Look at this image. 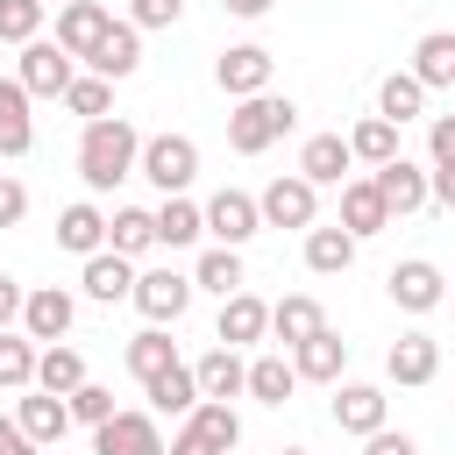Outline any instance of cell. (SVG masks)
<instances>
[{
    "mask_svg": "<svg viewBox=\"0 0 455 455\" xmlns=\"http://www.w3.org/2000/svg\"><path fill=\"white\" fill-rule=\"evenodd\" d=\"M78 320V299L64 284H43V291H21V334L28 341H64Z\"/></svg>",
    "mask_w": 455,
    "mask_h": 455,
    "instance_id": "12",
    "label": "cell"
},
{
    "mask_svg": "<svg viewBox=\"0 0 455 455\" xmlns=\"http://www.w3.org/2000/svg\"><path fill=\"white\" fill-rule=\"evenodd\" d=\"M14 320H21V284L0 270V327H14Z\"/></svg>",
    "mask_w": 455,
    "mask_h": 455,
    "instance_id": "49",
    "label": "cell"
},
{
    "mask_svg": "<svg viewBox=\"0 0 455 455\" xmlns=\"http://www.w3.org/2000/svg\"><path fill=\"white\" fill-rule=\"evenodd\" d=\"M291 370H299L306 384H334V377L348 370V341H341L334 327H320V334L291 341Z\"/></svg>",
    "mask_w": 455,
    "mask_h": 455,
    "instance_id": "15",
    "label": "cell"
},
{
    "mask_svg": "<svg viewBox=\"0 0 455 455\" xmlns=\"http://www.w3.org/2000/svg\"><path fill=\"white\" fill-rule=\"evenodd\" d=\"M21 220H28V185L0 171V228H21Z\"/></svg>",
    "mask_w": 455,
    "mask_h": 455,
    "instance_id": "44",
    "label": "cell"
},
{
    "mask_svg": "<svg viewBox=\"0 0 455 455\" xmlns=\"http://www.w3.org/2000/svg\"><path fill=\"white\" fill-rule=\"evenodd\" d=\"M135 149H142L135 121H121V114L85 121V135H78V178H85V192H114L121 178H135Z\"/></svg>",
    "mask_w": 455,
    "mask_h": 455,
    "instance_id": "1",
    "label": "cell"
},
{
    "mask_svg": "<svg viewBox=\"0 0 455 455\" xmlns=\"http://www.w3.org/2000/svg\"><path fill=\"white\" fill-rule=\"evenodd\" d=\"M334 228H348L355 242H370V235L391 228V213H384V199H377L370 178H341V220H334Z\"/></svg>",
    "mask_w": 455,
    "mask_h": 455,
    "instance_id": "18",
    "label": "cell"
},
{
    "mask_svg": "<svg viewBox=\"0 0 455 455\" xmlns=\"http://www.w3.org/2000/svg\"><path fill=\"white\" fill-rule=\"evenodd\" d=\"M57 100H64L78 121H100V114H114V78H92V71H85V78H71Z\"/></svg>",
    "mask_w": 455,
    "mask_h": 455,
    "instance_id": "40",
    "label": "cell"
},
{
    "mask_svg": "<svg viewBox=\"0 0 455 455\" xmlns=\"http://www.w3.org/2000/svg\"><path fill=\"white\" fill-rule=\"evenodd\" d=\"M291 121H299L291 100H277V92H249V100H235V114H228V149H235V156H263L270 142L291 135Z\"/></svg>",
    "mask_w": 455,
    "mask_h": 455,
    "instance_id": "2",
    "label": "cell"
},
{
    "mask_svg": "<svg viewBox=\"0 0 455 455\" xmlns=\"http://www.w3.org/2000/svg\"><path fill=\"white\" fill-rule=\"evenodd\" d=\"M192 291H213V299L242 291V249H206L199 270H192Z\"/></svg>",
    "mask_w": 455,
    "mask_h": 455,
    "instance_id": "37",
    "label": "cell"
},
{
    "mask_svg": "<svg viewBox=\"0 0 455 455\" xmlns=\"http://www.w3.org/2000/svg\"><path fill=\"white\" fill-rule=\"evenodd\" d=\"M107 21H114V14H107L100 0H64V7H57V50L85 57V50L107 36Z\"/></svg>",
    "mask_w": 455,
    "mask_h": 455,
    "instance_id": "21",
    "label": "cell"
},
{
    "mask_svg": "<svg viewBox=\"0 0 455 455\" xmlns=\"http://www.w3.org/2000/svg\"><path fill=\"white\" fill-rule=\"evenodd\" d=\"M348 164H355V156H348L341 135H306V149H299V178H306L313 192H320V185H341Z\"/></svg>",
    "mask_w": 455,
    "mask_h": 455,
    "instance_id": "22",
    "label": "cell"
},
{
    "mask_svg": "<svg viewBox=\"0 0 455 455\" xmlns=\"http://www.w3.org/2000/svg\"><path fill=\"white\" fill-rule=\"evenodd\" d=\"M149 412H192L199 405V384H192V363H171V370H156L149 384Z\"/></svg>",
    "mask_w": 455,
    "mask_h": 455,
    "instance_id": "34",
    "label": "cell"
},
{
    "mask_svg": "<svg viewBox=\"0 0 455 455\" xmlns=\"http://www.w3.org/2000/svg\"><path fill=\"white\" fill-rule=\"evenodd\" d=\"M149 220H156V249H192V242L206 235V228H199V206H192L185 192H164V206H156Z\"/></svg>",
    "mask_w": 455,
    "mask_h": 455,
    "instance_id": "29",
    "label": "cell"
},
{
    "mask_svg": "<svg viewBox=\"0 0 455 455\" xmlns=\"http://www.w3.org/2000/svg\"><path fill=\"white\" fill-rule=\"evenodd\" d=\"M363 455H419V441H412V434L377 427V434H363Z\"/></svg>",
    "mask_w": 455,
    "mask_h": 455,
    "instance_id": "46",
    "label": "cell"
},
{
    "mask_svg": "<svg viewBox=\"0 0 455 455\" xmlns=\"http://www.w3.org/2000/svg\"><path fill=\"white\" fill-rule=\"evenodd\" d=\"M213 334H220L228 348H249V341H263V334H270V306H263L256 291H228V299H220Z\"/></svg>",
    "mask_w": 455,
    "mask_h": 455,
    "instance_id": "14",
    "label": "cell"
},
{
    "mask_svg": "<svg viewBox=\"0 0 455 455\" xmlns=\"http://www.w3.org/2000/svg\"><path fill=\"white\" fill-rule=\"evenodd\" d=\"M14 427H21L36 448H50V441H64V434H71V405H64L57 391H36V384H28V398L14 405Z\"/></svg>",
    "mask_w": 455,
    "mask_h": 455,
    "instance_id": "17",
    "label": "cell"
},
{
    "mask_svg": "<svg viewBox=\"0 0 455 455\" xmlns=\"http://www.w3.org/2000/svg\"><path fill=\"white\" fill-rule=\"evenodd\" d=\"M28 384L64 398V391H78V384H85V355H78L71 341H43V348H36V377H28Z\"/></svg>",
    "mask_w": 455,
    "mask_h": 455,
    "instance_id": "23",
    "label": "cell"
},
{
    "mask_svg": "<svg viewBox=\"0 0 455 455\" xmlns=\"http://www.w3.org/2000/svg\"><path fill=\"white\" fill-rule=\"evenodd\" d=\"M85 64H92V78H135V64H142V28H135V21H107V36L85 50Z\"/></svg>",
    "mask_w": 455,
    "mask_h": 455,
    "instance_id": "13",
    "label": "cell"
},
{
    "mask_svg": "<svg viewBox=\"0 0 455 455\" xmlns=\"http://www.w3.org/2000/svg\"><path fill=\"white\" fill-rule=\"evenodd\" d=\"M256 220L263 228H313L320 220V192L291 171V178H270L263 185V199H256Z\"/></svg>",
    "mask_w": 455,
    "mask_h": 455,
    "instance_id": "6",
    "label": "cell"
},
{
    "mask_svg": "<svg viewBox=\"0 0 455 455\" xmlns=\"http://www.w3.org/2000/svg\"><path fill=\"white\" fill-rule=\"evenodd\" d=\"M199 228H206V235H213L220 249H242V242H249V235H256L263 220H256V199L228 185V192H213V199L199 206Z\"/></svg>",
    "mask_w": 455,
    "mask_h": 455,
    "instance_id": "11",
    "label": "cell"
},
{
    "mask_svg": "<svg viewBox=\"0 0 455 455\" xmlns=\"http://www.w3.org/2000/svg\"><path fill=\"white\" fill-rule=\"evenodd\" d=\"M384 291H391V306H398V313H434V306L448 299V277H441V263L405 256V263L384 277Z\"/></svg>",
    "mask_w": 455,
    "mask_h": 455,
    "instance_id": "9",
    "label": "cell"
},
{
    "mask_svg": "<svg viewBox=\"0 0 455 455\" xmlns=\"http://www.w3.org/2000/svg\"><path fill=\"white\" fill-rule=\"evenodd\" d=\"M43 7H50V0H0V43L43 36Z\"/></svg>",
    "mask_w": 455,
    "mask_h": 455,
    "instance_id": "41",
    "label": "cell"
},
{
    "mask_svg": "<svg viewBox=\"0 0 455 455\" xmlns=\"http://www.w3.org/2000/svg\"><path fill=\"white\" fill-rule=\"evenodd\" d=\"M71 78H78V57H71V50H57V43H43V36H28V43H21L14 85H21L28 100H57Z\"/></svg>",
    "mask_w": 455,
    "mask_h": 455,
    "instance_id": "4",
    "label": "cell"
},
{
    "mask_svg": "<svg viewBox=\"0 0 455 455\" xmlns=\"http://www.w3.org/2000/svg\"><path fill=\"white\" fill-rule=\"evenodd\" d=\"M348 263H355V235L313 220V228H306V270H313V277H341Z\"/></svg>",
    "mask_w": 455,
    "mask_h": 455,
    "instance_id": "26",
    "label": "cell"
},
{
    "mask_svg": "<svg viewBox=\"0 0 455 455\" xmlns=\"http://www.w3.org/2000/svg\"><path fill=\"white\" fill-rule=\"evenodd\" d=\"M0 455H43V448H36V441H28V434H21V427L0 412Z\"/></svg>",
    "mask_w": 455,
    "mask_h": 455,
    "instance_id": "48",
    "label": "cell"
},
{
    "mask_svg": "<svg viewBox=\"0 0 455 455\" xmlns=\"http://www.w3.org/2000/svg\"><path fill=\"white\" fill-rule=\"evenodd\" d=\"M28 377H36V341L0 327V391H28Z\"/></svg>",
    "mask_w": 455,
    "mask_h": 455,
    "instance_id": "39",
    "label": "cell"
},
{
    "mask_svg": "<svg viewBox=\"0 0 455 455\" xmlns=\"http://www.w3.org/2000/svg\"><path fill=\"white\" fill-rule=\"evenodd\" d=\"M327 327V313H320V299H306V291H291V299H277L270 306V334L291 348V341H306V334H320Z\"/></svg>",
    "mask_w": 455,
    "mask_h": 455,
    "instance_id": "33",
    "label": "cell"
},
{
    "mask_svg": "<svg viewBox=\"0 0 455 455\" xmlns=\"http://www.w3.org/2000/svg\"><path fill=\"white\" fill-rule=\"evenodd\" d=\"M64 405H71V419H78V427H100V419H107V412H114V391H107V384H92V377H85V384H78V391H64Z\"/></svg>",
    "mask_w": 455,
    "mask_h": 455,
    "instance_id": "42",
    "label": "cell"
},
{
    "mask_svg": "<svg viewBox=\"0 0 455 455\" xmlns=\"http://www.w3.org/2000/svg\"><path fill=\"white\" fill-rule=\"evenodd\" d=\"M171 363H178V341H171L164 327H142V334L128 341V377H135V384H149V377L171 370Z\"/></svg>",
    "mask_w": 455,
    "mask_h": 455,
    "instance_id": "36",
    "label": "cell"
},
{
    "mask_svg": "<svg viewBox=\"0 0 455 455\" xmlns=\"http://www.w3.org/2000/svg\"><path fill=\"white\" fill-rule=\"evenodd\" d=\"M36 149V121H28V92L14 78H0V156H28Z\"/></svg>",
    "mask_w": 455,
    "mask_h": 455,
    "instance_id": "28",
    "label": "cell"
},
{
    "mask_svg": "<svg viewBox=\"0 0 455 455\" xmlns=\"http://www.w3.org/2000/svg\"><path fill=\"white\" fill-rule=\"evenodd\" d=\"M135 178H149L156 192H185L199 178V142L192 135H149L135 149Z\"/></svg>",
    "mask_w": 455,
    "mask_h": 455,
    "instance_id": "3",
    "label": "cell"
},
{
    "mask_svg": "<svg viewBox=\"0 0 455 455\" xmlns=\"http://www.w3.org/2000/svg\"><path fill=\"white\" fill-rule=\"evenodd\" d=\"M128 299H135V313H142L149 327H164V320H185V306H192V277H178V270H135Z\"/></svg>",
    "mask_w": 455,
    "mask_h": 455,
    "instance_id": "7",
    "label": "cell"
},
{
    "mask_svg": "<svg viewBox=\"0 0 455 455\" xmlns=\"http://www.w3.org/2000/svg\"><path fill=\"white\" fill-rule=\"evenodd\" d=\"M164 455H220V448H213V441H206V434H199V427L185 419V427H178V434L164 441Z\"/></svg>",
    "mask_w": 455,
    "mask_h": 455,
    "instance_id": "47",
    "label": "cell"
},
{
    "mask_svg": "<svg viewBox=\"0 0 455 455\" xmlns=\"http://www.w3.org/2000/svg\"><path fill=\"white\" fill-rule=\"evenodd\" d=\"M334 427L355 434V441L377 434V427H384V391H377V384H341V377H334Z\"/></svg>",
    "mask_w": 455,
    "mask_h": 455,
    "instance_id": "19",
    "label": "cell"
},
{
    "mask_svg": "<svg viewBox=\"0 0 455 455\" xmlns=\"http://www.w3.org/2000/svg\"><path fill=\"white\" fill-rule=\"evenodd\" d=\"M412 78H419L427 92H448V85H455V36H448V28H434V36L412 43Z\"/></svg>",
    "mask_w": 455,
    "mask_h": 455,
    "instance_id": "24",
    "label": "cell"
},
{
    "mask_svg": "<svg viewBox=\"0 0 455 455\" xmlns=\"http://www.w3.org/2000/svg\"><path fill=\"white\" fill-rule=\"evenodd\" d=\"M370 185H377V199H384V213H391V220L427 206V164H412L405 149H398V156H384V164H370Z\"/></svg>",
    "mask_w": 455,
    "mask_h": 455,
    "instance_id": "5",
    "label": "cell"
},
{
    "mask_svg": "<svg viewBox=\"0 0 455 455\" xmlns=\"http://www.w3.org/2000/svg\"><path fill=\"white\" fill-rule=\"evenodd\" d=\"M270 71H277V57H270L263 43H235V50H220V57H213V78H220V92H228V100L270 92Z\"/></svg>",
    "mask_w": 455,
    "mask_h": 455,
    "instance_id": "8",
    "label": "cell"
},
{
    "mask_svg": "<svg viewBox=\"0 0 455 455\" xmlns=\"http://www.w3.org/2000/svg\"><path fill=\"white\" fill-rule=\"evenodd\" d=\"M78 284H85V299L121 306V299H128V284H135V263H128V256H114V249H92V256H85V270H78Z\"/></svg>",
    "mask_w": 455,
    "mask_h": 455,
    "instance_id": "20",
    "label": "cell"
},
{
    "mask_svg": "<svg viewBox=\"0 0 455 455\" xmlns=\"http://www.w3.org/2000/svg\"><path fill=\"white\" fill-rule=\"evenodd\" d=\"M185 419H192V427H199V434H206L220 455H235V441H242V419H235V405H228V398H199Z\"/></svg>",
    "mask_w": 455,
    "mask_h": 455,
    "instance_id": "38",
    "label": "cell"
},
{
    "mask_svg": "<svg viewBox=\"0 0 455 455\" xmlns=\"http://www.w3.org/2000/svg\"><path fill=\"white\" fill-rule=\"evenodd\" d=\"M427 171H455V114H434V128H427Z\"/></svg>",
    "mask_w": 455,
    "mask_h": 455,
    "instance_id": "43",
    "label": "cell"
},
{
    "mask_svg": "<svg viewBox=\"0 0 455 455\" xmlns=\"http://www.w3.org/2000/svg\"><path fill=\"white\" fill-rule=\"evenodd\" d=\"M57 242H64L71 256H92V249H107V213H100L92 199H71V206L57 213Z\"/></svg>",
    "mask_w": 455,
    "mask_h": 455,
    "instance_id": "25",
    "label": "cell"
},
{
    "mask_svg": "<svg viewBox=\"0 0 455 455\" xmlns=\"http://www.w3.org/2000/svg\"><path fill=\"white\" fill-rule=\"evenodd\" d=\"M242 391L263 398V405H284V398L299 391V370H291L284 355H256V363H242Z\"/></svg>",
    "mask_w": 455,
    "mask_h": 455,
    "instance_id": "30",
    "label": "cell"
},
{
    "mask_svg": "<svg viewBox=\"0 0 455 455\" xmlns=\"http://www.w3.org/2000/svg\"><path fill=\"white\" fill-rule=\"evenodd\" d=\"M178 7H185V0H128V21H135V28H171Z\"/></svg>",
    "mask_w": 455,
    "mask_h": 455,
    "instance_id": "45",
    "label": "cell"
},
{
    "mask_svg": "<svg viewBox=\"0 0 455 455\" xmlns=\"http://www.w3.org/2000/svg\"><path fill=\"white\" fill-rule=\"evenodd\" d=\"M107 249L128 256V263L149 256V249H156V220H149V206H121V213L107 220Z\"/></svg>",
    "mask_w": 455,
    "mask_h": 455,
    "instance_id": "32",
    "label": "cell"
},
{
    "mask_svg": "<svg viewBox=\"0 0 455 455\" xmlns=\"http://www.w3.org/2000/svg\"><path fill=\"white\" fill-rule=\"evenodd\" d=\"M92 448L100 455H164V434H156V412H107L92 427Z\"/></svg>",
    "mask_w": 455,
    "mask_h": 455,
    "instance_id": "10",
    "label": "cell"
},
{
    "mask_svg": "<svg viewBox=\"0 0 455 455\" xmlns=\"http://www.w3.org/2000/svg\"><path fill=\"white\" fill-rule=\"evenodd\" d=\"M192 384H199V398H235V391H242V348L213 341V348L192 363Z\"/></svg>",
    "mask_w": 455,
    "mask_h": 455,
    "instance_id": "27",
    "label": "cell"
},
{
    "mask_svg": "<svg viewBox=\"0 0 455 455\" xmlns=\"http://www.w3.org/2000/svg\"><path fill=\"white\" fill-rule=\"evenodd\" d=\"M277 455H313V448H277Z\"/></svg>",
    "mask_w": 455,
    "mask_h": 455,
    "instance_id": "51",
    "label": "cell"
},
{
    "mask_svg": "<svg viewBox=\"0 0 455 455\" xmlns=\"http://www.w3.org/2000/svg\"><path fill=\"white\" fill-rule=\"evenodd\" d=\"M341 142H348V156H355V164H384V156H398V128H391L384 114H363Z\"/></svg>",
    "mask_w": 455,
    "mask_h": 455,
    "instance_id": "35",
    "label": "cell"
},
{
    "mask_svg": "<svg viewBox=\"0 0 455 455\" xmlns=\"http://www.w3.org/2000/svg\"><path fill=\"white\" fill-rule=\"evenodd\" d=\"M277 0H220V14H235V21H263Z\"/></svg>",
    "mask_w": 455,
    "mask_h": 455,
    "instance_id": "50",
    "label": "cell"
},
{
    "mask_svg": "<svg viewBox=\"0 0 455 455\" xmlns=\"http://www.w3.org/2000/svg\"><path fill=\"white\" fill-rule=\"evenodd\" d=\"M384 370H391V384H434L441 377V341L434 334H398L391 341V355H384Z\"/></svg>",
    "mask_w": 455,
    "mask_h": 455,
    "instance_id": "16",
    "label": "cell"
},
{
    "mask_svg": "<svg viewBox=\"0 0 455 455\" xmlns=\"http://www.w3.org/2000/svg\"><path fill=\"white\" fill-rule=\"evenodd\" d=\"M377 114H384L391 128H405V121H419V114H427V85H419L412 71H391V78L377 85Z\"/></svg>",
    "mask_w": 455,
    "mask_h": 455,
    "instance_id": "31",
    "label": "cell"
}]
</instances>
